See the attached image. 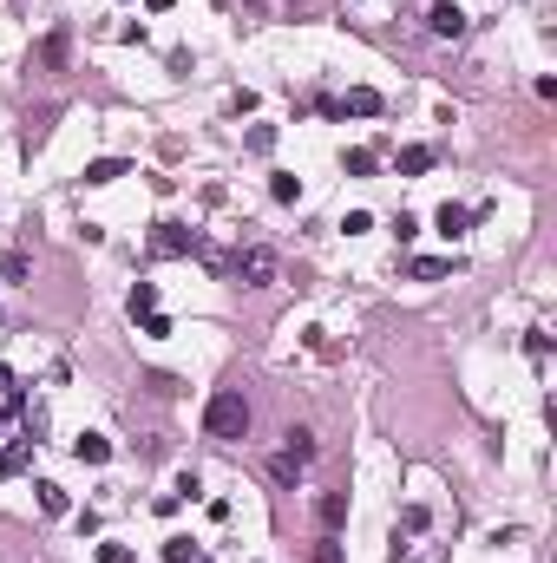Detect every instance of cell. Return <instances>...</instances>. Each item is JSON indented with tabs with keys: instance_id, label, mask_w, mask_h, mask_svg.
I'll use <instances>...</instances> for the list:
<instances>
[{
	"instance_id": "1",
	"label": "cell",
	"mask_w": 557,
	"mask_h": 563,
	"mask_svg": "<svg viewBox=\"0 0 557 563\" xmlns=\"http://www.w3.org/2000/svg\"><path fill=\"white\" fill-rule=\"evenodd\" d=\"M203 432H210V439H243V432H250V400H243L236 387H223V393H210V406H203Z\"/></svg>"
},
{
	"instance_id": "2",
	"label": "cell",
	"mask_w": 557,
	"mask_h": 563,
	"mask_svg": "<svg viewBox=\"0 0 557 563\" xmlns=\"http://www.w3.org/2000/svg\"><path fill=\"white\" fill-rule=\"evenodd\" d=\"M230 276L243 288H262V282H276V249L270 243H243L236 256H230Z\"/></svg>"
},
{
	"instance_id": "3",
	"label": "cell",
	"mask_w": 557,
	"mask_h": 563,
	"mask_svg": "<svg viewBox=\"0 0 557 563\" xmlns=\"http://www.w3.org/2000/svg\"><path fill=\"white\" fill-rule=\"evenodd\" d=\"M151 256H164V262H171V256H197V229H184V223L164 217L151 229Z\"/></svg>"
},
{
	"instance_id": "4",
	"label": "cell",
	"mask_w": 557,
	"mask_h": 563,
	"mask_svg": "<svg viewBox=\"0 0 557 563\" xmlns=\"http://www.w3.org/2000/svg\"><path fill=\"white\" fill-rule=\"evenodd\" d=\"M426 27L440 33V39H459V33H466V13L452 7V0H433V7H426Z\"/></svg>"
},
{
	"instance_id": "5",
	"label": "cell",
	"mask_w": 557,
	"mask_h": 563,
	"mask_svg": "<svg viewBox=\"0 0 557 563\" xmlns=\"http://www.w3.org/2000/svg\"><path fill=\"white\" fill-rule=\"evenodd\" d=\"M328 112H341V118H347V112H355V118H374V112H381V92H374V86H355L347 98H335Z\"/></svg>"
},
{
	"instance_id": "6",
	"label": "cell",
	"mask_w": 557,
	"mask_h": 563,
	"mask_svg": "<svg viewBox=\"0 0 557 563\" xmlns=\"http://www.w3.org/2000/svg\"><path fill=\"white\" fill-rule=\"evenodd\" d=\"M433 223H440V236L452 243V236H466V229L479 223V210H466V203H440V217H433Z\"/></svg>"
},
{
	"instance_id": "7",
	"label": "cell",
	"mask_w": 557,
	"mask_h": 563,
	"mask_svg": "<svg viewBox=\"0 0 557 563\" xmlns=\"http://www.w3.org/2000/svg\"><path fill=\"white\" fill-rule=\"evenodd\" d=\"M394 171H400V177H426V171H433V144H407V151L394 158Z\"/></svg>"
},
{
	"instance_id": "8",
	"label": "cell",
	"mask_w": 557,
	"mask_h": 563,
	"mask_svg": "<svg viewBox=\"0 0 557 563\" xmlns=\"http://www.w3.org/2000/svg\"><path fill=\"white\" fill-rule=\"evenodd\" d=\"M27 406V393H20V380H13V367L0 361V420H13V413Z\"/></svg>"
},
{
	"instance_id": "9",
	"label": "cell",
	"mask_w": 557,
	"mask_h": 563,
	"mask_svg": "<svg viewBox=\"0 0 557 563\" xmlns=\"http://www.w3.org/2000/svg\"><path fill=\"white\" fill-rule=\"evenodd\" d=\"M73 452L86 458V465H106V458H112V439H106V432H79V439H73Z\"/></svg>"
},
{
	"instance_id": "10",
	"label": "cell",
	"mask_w": 557,
	"mask_h": 563,
	"mask_svg": "<svg viewBox=\"0 0 557 563\" xmlns=\"http://www.w3.org/2000/svg\"><path fill=\"white\" fill-rule=\"evenodd\" d=\"M315 517H321V531H341V525H347V498H341V491H321Z\"/></svg>"
},
{
	"instance_id": "11",
	"label": "cell",
	"mask_w": 557,
	"mask_h": 563,
	"mask_svg": "<svg viewBox=\"0 0 557 563\" xmlns=\"http://www.w3.org/2000/svg\"><path fill=\"white\" fill-rule=\"evenodd\" d=\"M407 276H414V282H446L452 262L446 256H414V262H407Z\"/></svg>"
},
{
	"instance_id": "12",
	"label": "cell",
	"mask_w": 557,
	"mask_h": 563,
	"mask_svg": "<svg viewBox=\"0 0 557 563\" xmlns=\"http://www.w3.org/2000/svg\"><path fill=\"white\" fill-rule=\"evenodd\" d=\"M66 33H47V39H39V66H47V73H66Z\"/></svg>"
},
{
	"instance_id": "13",
	"label": "cell",
	"mask_w": 557,
	"mask_h": 563,
	"mask_svg": "<svg viewBox=\"0 0 557 563\" xmlns=\"http://www.w3.org/2000/svg\"><path fill=\"white\" fill-rule=\"evenodd\" d=\"M39 511H47V517H66V485H53V478H39Z\"/></svg>"
},
{
	"instance_id": "14",
	"label": "cell",
	"mask_w": 557,
	"mask_h": 563,
	"mask_svg": "<svg viewBox=\"0 0 557 563\" xmlns=\"http://www.w3.org/2000/svg\"><path fill=\"white\" fill-rule=\"evenodd\" d=\"M125 308H132V321H144V315H158V288L151 282H138L132 295H125Z\"/></svg>"
},
{
	"instance_id": "15",
	"label": "cell",
	"mask_w": 557,
	"mask_h": 563,
	"mask_svg": "<svg viewBox=\"0 0 557 563\" xmlns=\"http://www.w3.org/2000/svg\"><path fill=\"white\" fill-rule=\"evenodd\" d=\"M125 177V158H99V164H86V183H118Z\"/></svg>"
},
{
	"instance_id": "16",
	"label": "cell",
	"mask_w": 557,
	"mask_h": 563,
	"mask_svg": "<svg viewBox=\"0 0 557 563\" xmlns=\"http://www.w3.org/2000/svg\"><path fill=\"white\" fill-rule=\"evenodd\" d=\"M27 452H33V439H13V446H0V478H13L20 465H27Z\"/></svg>"
},
{
	"instance_id": "17",
	"label": "cell",
	"mask_w": 557,
	"mask_h": 563,
	"mask_svg": "<svg viewBox=\"0 0 557 563\" xmlns=\"http://www.w3.org/2000/svg\"><path fill=\"white\" fill-rule=\"evenodd\" d=\"M374 164H381L374 151H347V158H341V171H347V177H374Z\"/></svg>"
},
{
	"instance_id": "18",
	"label": "cell",
	"mask_w": 557,
	"mask_h": 563,
	"mask_svg": "<svg viewBox=\"0 0 557 563\" xmlns=\"http://www.w3.org/2000/svg\"><path fill=\"white\" fill-rule=\"evenodd\" d=\"M288 458H296V465H308V458H315V439H308V432H288V446H282Z\"/></svg>"
},
{
	"instance_id": "19",
	"label": "cell",
	"mask_w": 557,
	"mask_h": 563,
	"mask_svg": "<svg viewBox=\"0 0 557 563\" xmlns=\"http://www.w3.org/2000/svg\"><path fill=\"white\" fill-rule=\"evenodd\" d=\"M270 478H276V485H296V478H302V465L282 452V458H270Z\"/></svg>"
},
{
	"instance_id": "20",
	"label": "cell",
	"mask_w": 557,
	"mask_h": 563,
	"mask_svg": "<svg viewBox=\"0 0 557 563\" xmlns=\"http://www.w3.org/2000/svg\"><path fill=\"white\" fill-rule=\"evenodd\" d=\"M164 563H203V557L191 550V537H171V544H164Z\"/></svg>"
},
{
	"instance_id": "21",
	"label": "cell",
	"mask_w": 557,
	"mask_h": 563,
	"mask_svg": "<svg viewBox=\"0 0 557 563\" xmlns=\"http://www.w3.org/2000/svg\"><path fill=\"white\" fill-rule=\"evenodd\" d=\"M270 197L276 203H296L302 197V177H270Z\"/></svg>"
},
{
	"instance_id": "22",
	"label": "cell",
	"mask_w": 557,
	"mask_h": 563,
	"mask_svg": "<svg viewBox=\"0 0 557 563\" xmlns=\"http://www.w3.org/2000/svg\"><path fill=\"white\" fill-rule=\"evenodd\" d=\"M341 229H347V236H361V229H374V217H367V210H347Z\"/></svg>"
},
{
	"instance_id": "23",
	"label": "cell",
	"mask_w": 557,
	"mask_h": 563,
	"mask_svg": "<svg viewBox=\"0 0 557 563\" xmlns=\"http://www.w3.org/2000/svg\"><path fill=\"white\" fill-rule=\"evenodd\" d=\"M99 563H132V550L125 544H99Z\"/></svg>"
},
{
	"instance_id": "24",
	"label": "cell",
	"mask_w": 557,
	"mask_h": 563,
	"mask_svg": "<svg viewBox=\"0 0 557 563\" xmlns=\"http://www.w3.org/2000/svg\"><path fill=\"white\" fill-rule=\"evenodd\" d=\"M315 563H341V544H321V550H315Z\"/></svg>"
},
{
	"instance_id": "25",
	"label": "cell",
	"mask_w": 557,
	"mask_h": 563,
	"mask_svg": "<svg viewBox=\"0 0 557 563\" xmlns=\"http://www.w3.org/2000/svg\"><path fill=\"white\" fill-rule=\"evenodd\" d=\"M171 7H177V0H151V13H171Z\"/></svg>"
}]
</instances>
